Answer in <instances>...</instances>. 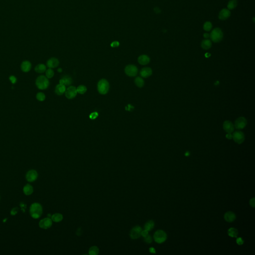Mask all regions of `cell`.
<instances>
[{
    "label": "cell",
    "mask_w": 255,
    "mask_h": 255,
    "mask_svg": "<svg viewBox=\"0 0 255 255\" xmlns=\"http://www.w3.org/2000/svg\"><path fill=\"white\" fill-rule=\"evenodd\" d=\"M98 117V113L97 112H93L89 115V118L91 120H95Z\"/></svg>",
    "instance_id": "obj_35"
},
{
    "label": "cell",
    "mask_w": 255,
    "mask_h": 255,
    "mask_svg": "<svg viewBox=\"0 0 255 255\" xmlns=\"http://www.w3.org/2000/svg\"><path fill=\"white\" fill-rule=\"evenodd\" d=\"M63 219V216L60 213L54 214L51 216V220L55 222H59Z\"/></svg>",
    "instance_id": "obj_25"
},
{
    "label": "cell",
    "mask_w": 255,
    "mask_h": 255,
    "mask_svg": "<svg viewBox=\"0 0 255 255\" xmlns=\"http://www.w3.org/2000/svg\"><path fill=\"white\" fill-rule=\"evenodd\" d=\"M18 212V208H13L11 211V214L12 215H15Z\"/></svg>",
    "instance_id": "obj_39"
},
{
    "label": "cell",
    "mask_w": 255,
    "mask_h": 255,
    "mask_svg": "<svg viewBox=\"0 0 255 255\" xmlns=\"http://www.w3.org/2000/svg\"><path fill=\"white\" fill-rule=\"evenodd\" d=\"M138 63L140 64L145 65L149 63L150 59L147 55H142L138 57Z\"/></svg>",
    "instance_id": "obj_19"
},
{
    "label": "cell",
    "mask_w": 255,
    "mask_h": 255,
    "mask_svg": "<svg viewBox=\"0 0 255 255\" xmlns=\"http://www.w3.org/2000/svg\"><path fill=\"white\" fill-rule=\"evenodd\" d=\"M247 124V121L245 117H239L235 122L234 127L237 130H242L245 128Z\"/></svg>",
    "instance_id": "obj_7"
},
{
    "label": "cell",
    "mask_w": 255,
    "mask_h": 255,
    "mask_svg": "<svg viewBox=\"0 0 255 255\" xmlns=\"http://www.w3.org/2000/svg\"><path fill=\"white\" fill-rule=\"evenodd\" d=\"M30 213L32 218H39L43 214V207L39 203H34L30 207Z\"/></svg>",
    "instance_id": "obj_1"
},
{
    "label": "cell",
    "mask_w": 255,
    "mask_h": 255,
    "mask_svg": "<svg viewBox=\"0 0 255 255\" xmlns=\"http://www.w3.org/2000/svg\"><path fill=\"white\" fill-rule=\"evenodd\" d=\"M154 11H155L156 13H160V10H159V9L158 8H154Z\"/></svg>",
    "instance_id": "obj_46"
},
{
    "label": "cell",
    "mask_w": 255,
    "mask_h": 255,
    "mask_svg": "<svg viewBox=\"0 0 255 255\" xmlns=\"http://www.w3.org/2000/svg\"><path fill=\"white\" fill-rule=\"evenodd\" d=\"M99 253V249L96 246L91 247L89 250V254L90 255H97Z\"/></svg>",
    "instance_id": "obj_30"
},
{
    "label": "cell",
    "mask_w": 255,
    "mask_h": 255,
    "mask_svg": "<svg viewBox=\"0 0 255 255\" xmlns=\"http://www.w3.org/2000/svg\"><path fill=\"white\" fill-rule=\"evenodd\" d=\"M201 47L204 50H208L212 47V43L209 39H204L201 43Z\"/></svg>",
    "instance_id": "obj_23"
},
{
    "label": "cell",
    "mask_w": 255,
    "mask_h": 255,
    "mask_svg": "<svg viewBox=\"0 0 255 255\" xmlns=\"http://www.w3.org/2000/svg\"><path fill=\"white\" fill-rule=\"evenodd\" d=\"M142 231V228L140 226H137L134 227L130 233L131 238L133 239H138L141 236Z\"/></svg>",
    "instance_id": "obj_11"
},
{
    "label": "cell",
    "mask_w": 255,
    "mask_h": 255,
    "mask_svg": "<svg viewBox=\"0 0 255 255\" xmlns=\"http://www.w3.org/2000/svg\"><path fill=\"white\" fill-rule=\"evenodd\" d=\"M149 234V231L145 230H143V231H142V232H141V235L142 236H143V237H146L147 235H148Z\"/></svg>",
    "instance_id": "obj_41"
},
{
    "label": "cell",
    "mask_w": 255,
    "mask_h": 255,
    "mask_svg": "<svg viewBox=\"0 0 255 255\" xmlns=\"http://www.w3.org/2000/svg\"><path fill=\"white\" fill-rule=\"evenodd\" d=\"M65 91H66V86L65 85L60 84L56 85L55 89V93L57 95L59 96L63 95V94L65 92Z\"/></svg>",
    "instance_id": "obj_21"
},
{
    "label": "cell",
    "mask_w": 255,
    "mask_h": 255,
    "mask_svg": "<svg viewBox=\"0 0 255 255\" xmlns=\"http://www.w3.org/2000/svg\"><path fill=\"white\" fill-rule=\"evenodd\" d=\"M36 84L38 89L40 90H45L47 89L49 86V82L46 76L44 75H40L38 76L36 79Z\"/></svg>",
    "instance_id": "obj_2"
},
{
    "label": "cell",
    "mask_w": 255,
    "mask_h": 255,
    "mask_svg": "<svg viewBox=\"0 0 255 255\" xmlns=\"http://www.w3.org/2000/svg\"><path fill=\"white\" fill-rule=\"evenodd\" d=\"M135 83L136 86L140 88L143 87L144 84V80L142 78L140 77H138L136 78V79L135 80Z\"/></svg>",
    "instance_id": "obj_27"
},
{
    "label": "cell",
    "mask_w": 255,
    "mask_h": 255,
    "mask_svg": "<svg viewBox=\"0 0 255 255\" xmlns=\"http://www.w3.org/2000/svg\"><path fill=\"white\" fill-rule=\"evenodd\" d=\"M236 242L239 245H241L243 244L244 241L243 240L242 238H238L236 240Z\"/></svg>",
    "instance_id": "obj_40"
},
{
    "label": "cell",
    "mask_w": 255,
    "mask_h": 255,
    "mask_svg": "<svg viewBox=\"0 0 255 255\" xmlns=\"http://www.w3.org/2000/svg\"><path fill=\"white\" fill-rule=\"evenodd\" d=\"M120 45V43L118 41H114L111 43V47L112 48H117Z\"/></svg>",
    "instance_id": "obj_37"
},
{
    "label": "cell",
    "mask_w": 255,
    "mask_h": 255,
    "mask_svg": "<svg viewBox=\"0 0 255 255\" xmlns=\"http://www.w3.org/2000/svg\"><path fill=\"white\" fill-rule=\"evenodd\" d=\"M59 62L57 59L52 57L48 60L47 65L49 68H54L59 66Z\"/></svg>",
    "instance_id": "obj_15"
},
{
    "label": "cell",
    "mask_w": 255,
    "mask_h": 255,
    "mask_svg": "<svg viewBox=\"0 0 255 255\" xmlns=\"http://www.w3.org/2000/svg\"><path fill=\"white\" fill-rule=\"evenodd\" d=\"M72 83V78L68 75L64 76L62 78L59 80V84L66 86H69Z\"/></svg>",
    "instance_id": "obj_17"
},
{
    "label": "cell",
    "mask_w": 255,
    "mask_h": 255,
    "mask_svg": "<svg viewBox=\"0 0 255 255\" xmlns=\"http://www.w3.org/2000/svg\"><path fill=\"white\" fill-rule=\"evenodd\" d=\"M154 222L152 220H150V221H149L148 222H147V223H146V224L144 225V229L148 231H149L154 228Z\"/></svg>",
    "instance_id": "obj_28"
},
{
    "label": "cell",
    "mask_w": 255,
    "mask_h": 255,
    "mask_svg": "<svg viewBox=\"0 0 255 255\" xmlns=\"http://www.w3.org/2000/svg\"><path fill=\"white\" fill-rule=\"evenodd\" d=\"M34 70L38 73H43L47 70V67L43 64H39L35 67Z\"/></svg>",
    "instance_id": "obj_22"
},
{
    "label": "cell",
    "mask_w": 255,
    "mask_h": 255,
    "mask_svg": "<svg viewBox=\"0 0 255 255\" xmlns=\"http://www.w3.org/2000/svg\"><path fill=\"white\" fill-rule=\"evenodd\" d=\"M212 24L210 21L206 22L203 25V29L204 30V31L206 32L210 31L212 29Z\"/></svg>",
    "instance_id": "obj_32"
},
{
    "label": "cell",
    "mask_w": 255,
    "mask_h": 255,
    "mask_svg": "<svg viewBox=\"0 0 255 255\" xmlns=\"http://www.w3.org/2000/svg\"><path fill=\"white\" fill-rule=\"evenodd\" d=\"M57 71H58V72H61L62 71V70L61 68H59L57 70Z\"/></svg>",
    "instance_id": "obj_48"
},
{
    "label": "cell",
    "mask_w": 255,
    "mask_h": 255,
    "mask_svg": "<svg viewBox=\"0 0 255 255\" xmlns=\"http://www.w3.org/2000/svg\"><path fill=\"white\" fill-rule=\"evenodd\" d=\"M210 37L214 43H219L223 39V32L220 28L218 27L215 28L211 32Z\"/></svg>",
    "instance_id": "obj_4"
},
{
    "label": "cell",
    "mask_w": 255,
    "mask_h": 255,
    "mask_svg": "<svg viewBox=\"0 0 255 255\" xmlns=\"http://www.w3.org/2000/svg\"><path fill=\"white\" fill-rule=\"evenodd\" d=\"M65 96L68 99H72L74 98L77 95V89L74 86H69V87L66 89Z\"/></svg>",
    "instance_id": "obj_8"
},
{
    "label": "cell",
    "mask_w": 255,
    "mask_h": 255,
    "mask_svg": "<svg viewBox=\"0 0 255 255\" xmlns=\"http://www.w3.org/2000/svg\"><path fill=\"white\" fill-rule=\"evenodd\" d=\"M110 85L108 81L105 79L100 80L97 84V89L99 93L102 95H105L109 92Z\"/></svg>",
    "instance_id": "obj_3"
},
{
    "label": "cell",
    "mask_w": 255,
    "mask_h": 255,
    "mask_svg": "<svg viewBox=\"0 0 255 255\" xmlns=\"http://www.w3.org/2000/svg\"><path fill=\"white\" fill-rule=\"evenodd\" d=\"M144 241L148 243V244H150L151 243V242H152V237L150 236L149 235H147L146 237H144Z\"/></svg>",
    "instance_id": "obj_36"
},
{
    "label": "cell",
    "mask_w": 255,
    "mask_h": 255,
    "mask_svg": "<svg viewBox=\"0 0 255 255\" xmlns=\"http://www.w3.org/2000/svg\"><path fill=\"white\" fill-rule=\"evenodd\" d=\"M203 36H204V37H205V38H208V37H209V36H209V34L208 33H205L204 34Z\"/></svg>",
    "instance_id": "obj_45"
},
{
    "label": "cell",
    "mask_w": 255,
    "mask_h": 255,
    "mask_svg": "<svg viewBox=\"0 0 255 255\" xmlns=\"http://www.w3.org/2000/svg\"><path fill=\"white\" fill-rule=\"evenodd\" d=\"M223 129L227 133H233L235 130L234 125L231 121L227 120L223 123Z\"/></svg>",
    "instance_id": "obj_13"
},
{
    "label": "cell",
    "mask_w": 255,
    "mask_h": 255,
    "mask_svg": "<svg viewBox=\"0 0 255 255\" xmlns=\"http://www.w3.org/2000/svg\"><path fill=\"white\" fill-rule=\"evenodd\" d=\"M38 177V173L36 170H29L27 173L26 176V179L28 182H33L37 180Z\"/></svg>",
    "instance_id": "obj_12"
},
{
    "label": "cell",
    "mask_w": 255,
    "mask_h": 255,
    "mask_svg": "<svg viewBox=\"0 0 255 255\" xmlns=\"http://www.w3.org/2000/svg\"><path fill=\"white\" fill-rule=\"evenodd\" d=\"M153 73L152 69L149 67H144L140 71V75L143 78H148Z\"/></svg>",
    "instance_id": "obj_16"
},
{
    "label": "cell",
    "mask_w": 255,
    "mask_h": 255,
    "mask_svg": "<svg viewBox=\"0 0 255 255\" xmlns=\"http://www.w3.org/2000/svg\"><path fill=\"white\" fill-rule=\"evenodd\" d=\"M45 74L48 78H51L54 74V71L51 68H49L45 71Z\"/></svg>",
    "instance_id": "obj_33"
},
{
    "label": "cell",
    "mask_w": 255,
    "mask_h": 255,
    "mask_svg": "<svg viewBox=\"0 0 255 255\" xmlns=\"http://www.w3.org/2000/svg\"><path fill=\"white\" fill-rule=\"evenodd\" d=\"M231 15V13L227 9H223L220 11L219 14V19L221 20L224 21L228 19Z\"/></svg>",
    "instance_id": "obj_14"
},
{
    "label": "cell",
    "mask_w": 255,
    "mask_h": 255,
    "mask_svg": "<svg viewBox=\"0 0 255 255\" xmlns=\"http://www.w3.org/2000/svg\"><path fill=\"white\" fill-rule=\"evenodd\" d=\"M36 98L38 101H43L45 99V95L43 92H38L36 95Z\"/></svg>",
    "instance_id": "obj_34"
},
{
    "label": "cell",
    "mask_w": 255,
    "mask_h": 255,
    "mask_svg": "<svg viewBox=\"0 0 255 255\" xmlns=\"http://www.w3.org/2000/svg\"><path fill=\"white\" fill-rule=\"evenodd\" d=\"M154 237V241L157 243L159 244H161L165 242V241L167 238V235L165 231L159 230L155 232Z\"/></svg>",
    "instance_id": "obj_5"
},
{
    "label": "cell",
    "mask_w": 255,
    "mask_h": 255,
    "mask_svg": "<svg viewBox=\"0 0 255 255\" xmlns=\"http://www.w3.org/2000/svg\"><path fill=\"white\" fill-rule=\"evenodd\" d=\"M149 252L151 253H155V250L154 249V248H150L149 249Z\"/></svg>",
    "instance_id": "obj_44"
},
{
    "label": "cell",
    "mask_w": 255,
    "mask_h": 255,
    "mask_svg": "<svg viewBox=\"0 0 255 255\" xmlns=\"http://www.w3.org/2000/svg\"><path fill=\"white\" fill-rule=\"evenodd\" d=\"M138 72V69L136 66L134 65H128L125 68V72L130 77L136 76Z\"/></svg>",
    "instance_id": "obj_6"
},
{
    "label": "cell",
    "mask_w": 255,
    "mask_h": 255,
    "mask_svg": "<svg viewBox=\"0 0 255 255\" xmlns=\"http://www.w3.org/2000/svg\"><path fill=\"white\" fill-rule=\"evenodd\" d=\"M228 234L229 236L231 237L236 238L238 236V232L236 229L231 228L228 230Z\"/></svg>",
    "instance_id": "obj_26"
},
{
    "label": "cell",
    "mask_w": 255,
    "mask_h": 255,
    "mask_svg": "<svg viewBox=\"0 0 255 255\" xmlns=\"http://www.w3.org/2000/svg\"><path fill=\"white\" fill-rule=\"evenodd\" d=\"M23 191L25 194H26V195H30L32 193L33 191V189L31 185L29 184H27L24 187Z\"/></svg>",
    "instance_id": "obj_24"
},
{
    "label": "cell",
    "mask_w": 255,
    "mask_h": 255,
    "mask_svg": "<svg viewBox=\"0 0 255 255\" xmlns=\"http://www.w3.org/2000/svg\"><path fill=\"white\" fill-rule=\"evenodd\" d=\"M224 219L228 222H232L236 219V215L234 213L229 211L225 214Z\"/></svg>",
    "instance_id": "obj_20"
},
{
    "label": "cell",
    "mask_w": 255,
    "mask_h": 255,
    "mask_svg": "<svg viewBox=\"0 0 255 255\" xmlns=\"http://www.w3.org/2000/svg\"><path fill=\"white\" fill-rule=\"evenodd\" d=\"M226 138L228 139H231L232 138V135H231V133H228L226 136Z\"/></svg>",
    "instance_id": "obj_43"
},
{
    "label": "cell",
    "mask_w": 255,
    "mask_h": 255,
    "mask_svg": "<svg viewBox=\"0 0 255 255\" xmlns=\"http://www.w3.org/2000/svg\"><path fill=\"white\" fill-rule=\"evenodd\" d=\"M9 79L12 84H15L16 82V78L15 76L11 75L9 77Z\"/></svg>",
    "instance_id": "obj_38"
},
{
    "label": "cell",
    "mask_w": 255,
    "mask_h": 255,
    "mask_svg": "<svg viewBox=\"0 0 255 255\" xmlns=\"http://www.w3.org/2000/svg\"><path fill=\"white\" fill-rule=\"evenodd\" d=\"M76 89L77 93L80 94H84L87 91V88L84 85H80Z\"/></svg>",
    "instance_id": "obj_31"
},
{
    "label": "cell",
    "mask_w": 255,
    "mask_h": 255,
    "mask_svg": "<svg viewBox=\"0 0 255 255\" xmlns=\"http://www.w3.org/2000/svg\"><path fill=\"white\" fill-rule=\"evenodd\" d=\"M255 198H252L250 201V205L253 208L255 207Z\"/></svg>",
    "instance_id": "obj_42"
},
{
    "label": "cell",
    "mask_w": 255,
    "mask_h": 255,
    "mask_svg": "<svg viewBox=\"0 0 255 255\" xmlns=\"http://www.w3.org/2000/svg\"><path fill=\"white\" fill-rule=\"evenodd\" d=\"M21 68L24 72H29L32 68V64L29 61H24L21 63Z\"/></svg>",
    "instance_id": "obj_18"
},
{
    "label": "cell",
    "mask_w": 255,
    "mask_h": 255,
    "mask_svg": "<svg viewBox=\"0 0 255 255\" xmlns=\"http://www.w3.org/2000/svg\"><path fill=\"white\" fill-rule=\"evenodd\" d=\"M237 5V0H230L227 8L228 10H233Z\"/></svg>",
    "instance_id": "obj_29"
},
{
    "label": "cell",
    "mask_w": 255,
    "mask_h": 255,
    "mask_svg": "<svg viewBox=\"0 0 255 255\" xmlns=\"http://www.w3.org/2000/svg\"><path fill=\"white\" fill-rule=\"evenodd\" d=\"M185 155L186 156V157H187V156H189V153L188 152H187L185 154Z\"/></svg>",
    "instance_id": "obj_47"
},
{
    "label": "cell",
    "mask_w": 255,
    "mask_h": 255,
    "mask_svg": "<svg viewBox=\"0 0 255 255\" xmlns=\"http://www.w3.org/2000/svg\"><path fill=\"white\" fill-rule=\"evenodd\" d=\"M53 224L51 219L45 218L41 220L39 222V226L41 228L47 229L51 227Z\"/></svg>",
    "instance_id": "obj_10"
},
{
    "label": "cell",
    "mask_w": 255,
    "mask_h": 255,
    "mask_svg": "<svg viewBox=\"0 0 255 255\" xmlns=\"http://www.w3.org/2000/svg\"><path fill=\"white\" fill-rule=\"evenodd\" d=\"M232 138L236 143L241 144L245 141L244 134L241 131H236L232 135Z\"/></svg>",
    "instance_id": "obj_9"
}]
</instances>
